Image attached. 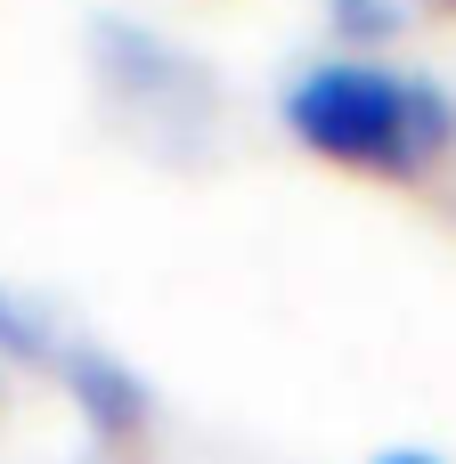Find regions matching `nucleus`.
Here are the masks:
<instances>
[{"mask_svg":"<svg viewBox=\"0 0 456 464\" xmlns=\"http://www.w3.org/2000/svg\"><path fill=\"white\" fill-rule=\"evenodd\" d=\"M277 114L326 163H359L375 179H416L456 147V90L424 65L318 49L286 73Z\"/></svg>","mask_w":456,"mask_h":464,"instance_id":"nucleus-1","label":"nucleus"},{"mask_svg":"<svg viewBox=\"0 0 456 464\" xmlns=\"http://www.w3.org/2000/svg\"><path fill=\"white\" fill-rule=\"evenodd\" d=\"M90 73L98 90L139 122V139L155 155H204L220 130V73L179 49L171 33H155L131 8H90Z\"/></svg>","mask_w":456,"mask_h":464,"instance_id":"nucleus-2","label":"nucleus"},{"mask_svg":"<svg viewBox=\"0 0 456 464\" xmlns=\"http://www.w3.org/2000/svg\"><path fill=\"white\" fill-rule=\"evenodd\" d=\"M57 375H65V392H73V408H82V424H90L98 464H147V440H155V383H147L122 351H106V343H90V334H65V343H57Z\"/></svg>","mask_w":456,"mask_h":464,"instance_id":"nucleus-3","label":"nucleus"},{"mask_svg":"<svg viewBox=\"0 0 456 464\" xmlns=\"http://www.w3.org/2000/svg\"><path fill=\"white\" fill-rule=\"evenodd\" d=\"M0 359H57V326L33 294H16L0 277Z\"/></svg>","mask_w":456,"mask_h":464,"instance_id":"nucleus-4","label":"nucleus"},{"mask_svg":"<svg viewBox=\"0 0 456 464\" xmlns=\"http://www.w3.org/2000/svg\"><path fill=\"white\" fill-rule=\"evenodd\" d=\"M326 24H335L343 41H392V33L408 24V8H400V0H326Z\"/></svg>","mask_w":456,"mask_h":464,"instance_id":"nucleus-5","label":"nucleus"},{"mask_svg":"<svg viewBox=\"0 0 456 464\" xmlns=\"http://www.w3.org/2000/svg\"><path fill=\"white\" fill-rule=\"evenodd\" d=\"M367 464H449V457H441V449H424V440H383Z\"/></svg>","mask_w":456,"mask_h":464,"instance_id":"nucleus-6","label":"nucleus"},{"mask_svg":"<svg viewBox=\"0 0 456 464\" xmlns=\"http://www.w3.org/2000/svg\"><path fill=\"white\" fill-rule=\"evenodd\" d=\"M441 8H456V0H441Z\"/></svg>","mask_w":456,"mask_h":464,"instance_id":"nucleus-7","label":"nucleus"}]
</instances>
